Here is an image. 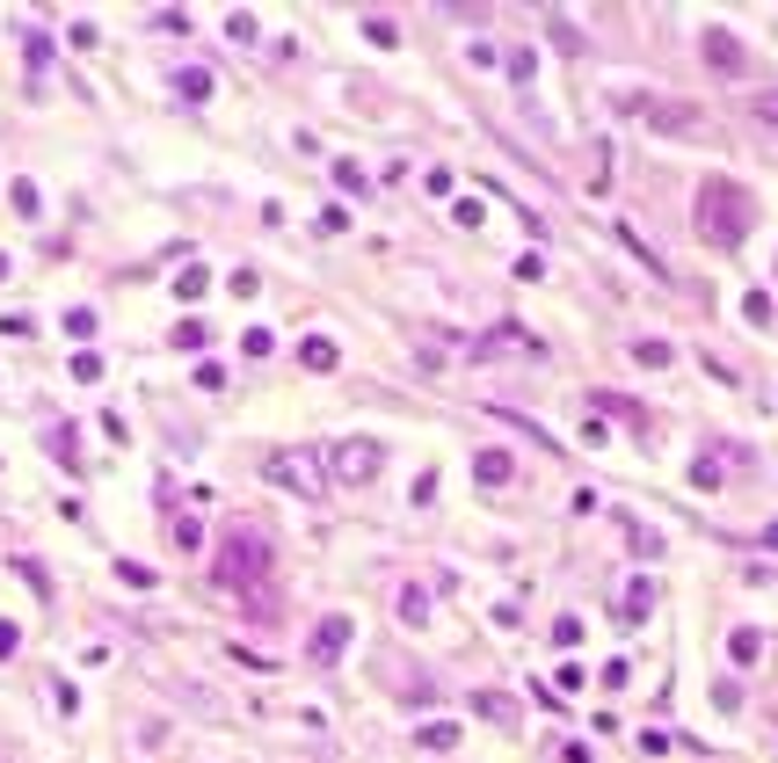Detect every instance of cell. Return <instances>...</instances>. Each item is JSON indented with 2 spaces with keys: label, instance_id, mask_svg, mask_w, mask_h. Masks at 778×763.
I'll return each mask as SVG.
<instances>
[{
  "label": "cell",
  "instance_id": "e0dca14e",
  "mask_svg": "<svg viewBox=\"0 0 778 763\" xmlns=\"http://www.w3.org/2000/svg\"><path fill=\"white\" fill-rule=\"evenodd\" d=\"M204 284H212V269H182V277H175V298H204Z\"/></svg>",
  "mask_w": 778,
  "mask_h": 763
},
{
  "label": "cell",
  "instance_id": "cb8c5ba5",
  "mask_svg": "<svg viewBox=\"0 0 778 763\" xmlns=\"http://www.w3.org/2000/svg\"><path fill=\"white\" fill-rule=\"evenodd\" d=\"M422 611H430V597H422V589H400V619L422 625Z\"/></svg>",
  "mask_w": 778,
  "mask_h": 763
},
{
  "label": "cell",
  "instance_id": "7a4b0ae2",
  "mask_svg": "<svg viewBox=\"0 0 778 763\" xmlns=\"http://www.w3.org/2000/svg\"><path fill=\"white\" fill-rule=\"evenodd\" d=\"M269 574H277V552H269L263 531H226V538H219V589H233V597H263Z\"/></svg>",
  "mask_w": 778,
  "mask_h": 763
},
{
  "label": "cell",
  "instance_id": "5bb4252c",
  "mask_svg": "<svg viewBox=\"0 0 778 763\" xmlns=\"http://www.w3.org/2000/svg\"><path fill=\"white\" fill-rule=\"evenodd\" d=\"M473 713H481V720H495V727H516V705H510V698H495V691H487V698H473Z\"/></svg>",
  "mask_w": 778,
  "mask_h": 763
},
{
  "label": "cell",
  "instance_id": "f1b7e54d",
  "mask_svg": "<svg viewBox=\"0 0 778 763\" xmlns=\"http://www.w3.org/2000/svg\"><path fill=\"white\" fill-rule=\"evenodd\" d=\"M15 647H23V625H0V662H8Z\"/></svg>",
  "mask_w": 778,
  "mask_h": 763
},
{
  "label": "cell",
  "instance_id": "9a60e30c",
  "mask_svg": "<svg viewBox=\"0 0 778 763\" xmlns=\"http://www.w3.org/2000/svg\"><path fill=\"white\" fill-rule=\"evenodd\" d=\"M414 741H422V749H459V727H451V720H430Z\"/></svg>",
  "mask_w": 778,
  "mask_h": 763
},
{
  "label": "cell",
  "instance_id": "3957f363",
  "mask_svg": "<svg viewBox=\"0 0 778 763\" xmlns=\"http://www.w3.org/2000/svg\"><path fill=\"white\" fill-rule=\"evenodd\" d=\"M618 110H626L633 124L662 131V139H713L705 110H699V102H684V96H648V88H626V96H618Z\"/></svg>",
  "mask_w": 778,
  "mask_h": 763
},
{
  "label": "cell",
  "instance_id": "83f0119b",
  "mask_svg": "<svg viewBox=\"0 0 778 763\" xmlns=\"http://www.w3.org/2000/svg\"><path fill=\"white\" fill-rule=\"evenodd\" d=\"M168 531H175V546H182V552H190V546H196V538H204V531H196V517H175V524H168Z\"/></svg>",
  "mask_w": 778,
  "mask_h": 763
},
{
  "label": "cell",
  "instance_id": "52a82bcc",
  "mask_svg": "<svg viewBox=\"0 0 778 763\" xmlns=\"http://www.w3.org/2000/svg\"><path fill=\"white\" fill-rule=\"evenodd\" d=\"M349 633H357V625L342 619V611H328V619L314 625V640H306V662L314 669H328V662H342V647H349Z\"/></svg>",
  "mask_w": 778,
  "mask_h": 763
},
{
  "label": "cell",
  "instance_id": "f546056e",
  "mask_svg": "<svg viewBox=\"0 0 778 763\" xmlns=\"http://www.w3.org/2000/svg\"><path fill=\"white\" fill-rule=\"evenodd\" d=\"M0 277H8V255H0Z\"/></svg>",
  "mask_w": 778,
  "mask_h": 763
},
{
  "label": "cell",
  "instance_id": "4316f807",
  "mask_svg": "<svg viewBox=\"0 0 778 763\" xmlns=\"http://www.w3.org/2000/svg\"><path fill=\"white\" fill-rule=\"evenodd\" d=\"M742 313H750L756 328H771V298H764V291H750V298H742Z\"/></svg>",
  "mask_w": 778,
  "mask_h": 763
},
{
  "label": "cell",
  "instance_id": "8fae6325",
  "mask_svg": "<svg viewBox=\"0 0 778 763\" xmlns=\"http://www.w3.org/2000/svg\"><path fill=\"white\" fill-rule=\"evenodd\" d=\"M298 364H306V371H335V364H342V349L328 342V334H314V342H298Z\"/></svg>",
  "mask_w": 778,
  "mask_h": 763
},
{
  "label": "cell",
  "instance_id": "4fadbf2b",
  "mask_svg": "<svg viewBox=\"0 0 778 763\" xmlns=\"http://www.w3.org/2000/svg\"><path fill=\"white\" fill-rule=\"evenodd\" d=\"M618 240H626L633 255H640V263H648V277H669V269H662V255H655V247H648V240H640V233H633L626 218H618Z\"/></svg>",
  "mask_w": 778,
  "mask_h": 763
},
{
  "label": "cell",
  "instance_id": "8992f818",
  "mask_svg": "<svg viewBox=\"0 0 778 763\" xmlns=\"http://www.w3.org/2000/svg\"><path fill=\"white\" fill-rule=\"evenodd\" d=\"M473 357H546V342H538V334H524L516 320H502L495 334H481V342H473Z\"/></svg>",
  "mask_w": 778,
  "mask_h": 763
},
{
  "label": "cell",
  "instance_id": "ffe728a7",
  "mask_svg": "<svg viewBox=\"0 0 778 763\" xmlns=\"http://www.w3.org/2000/svg\"><path fill=\"white\" fill-rule=\"evenodd\" d=\"M241 349H247V357H269V349H277V328H247Z\"/></svg>",
  "mask_w": 778,
  "mask_h": 763
},
{
  "label": "cell",
  "instance_id": "ac0fdd59",
  "mask_svg": "<svg viewBox=\"0 0 778 763\" xmlns=\"http://www.w3.org/2000/svg\"><path fill=\"white\" fill-rule=\"evenodd\" d=\"M750 117H756V124H771V131H778V88H764V96H750Z\"/></svg>",
  "mask_w": 778,
  "mask_h": 763
},
{
  "label": "cell",
  "instance_id": "6da1fadb",
  "mask_svg": "<svg viewBox=\"0 0 778 763\" xmlns=\"http://www.w3.org/2000/svg\"><path fill=\"white\" fill-rule=\"evenodd\" d=\"M750 218H756V196L735 182V175H705L699 182V233L713 247H742L750 240Z\"/></svg>",
  "mask_w": 778,
  "mask_h": 763
},
{
  "label": "cell",
  "instance_id": "d6986e66",
  "mask_svg": "<svg viewBox=\"0 0 778 763\" xmlns=\"http://www.w3.org/2000/svg\"><path fill=\"white\" fill-rule=\"evenodd\" d=\"M226 37H233V44H255V15L233 8V15H226Z\"/></svg>",
  "mask_w": 778,
  "mask_h": 763
},
{
  "label": "cell",
  "instance_id": "44dd1931",
  "mask_svg": "<svg viewBox=\"0 0 778 763\" xmlns=\"http://www.w3.org/2000/svg\"><path fill=\"white\" fill-rule=\"evenodd\" d=\"M365 37H371V44H379V51H393V44H400V37H393V23H386V15H365Z\"/></svg>",
  "mask_w": 778,
  "mask_h": 763
},
{
  "label": "cell",
  "instance_id": "d4e9b609",
  "mask_svg": "<svg viewBox=\"0 0 778 763\" xmlns=\"http://www.w3.org/2000/svg\"><path fill=\"white\" fill-rule=\"evenodd\" d=\"M74 379H80V385L102 379V357H95V349H80V357H74Z\"/></svg>",
  "mask_w": 778,
  "mask_h": 763
},
{
  "label": "cell",
  "instance_id": "603a6c76",
  "mask_svg": "<svg viewBox=\"0 0 778 763\" xmlns=\"http://www.w3.org/2000/svg\"><path fill=\"white\" fill-rule=\"evenodd\" d=\"M175 342H182V349H204V342H212V328H204V320H182V328H175Z\"/></svg>",
  "mask_w": 778,
  "mask_h": 763
},
{
  "label": "cell",
  "instance_id": "2e32d148",
  "mask_svg": "<svg viewBox=\"0 0 778 763\" xmlns=\"http://www.w3.org/2000/svg\"><path fill=\"white\" fill-rule=\"evenodd\" d=\"M728 654H735V662H756V654H764V640H756L750 625H735V633H728Z\"/></svg>",
  "mask_w": 778,
  "mask_h": 763
},
{
  "label": "cell",
  "instance_id": "ba28073f",
  "mask_svg": "<svg viewBox=\"0 0 778 763\" xmlns=\"http://www.w3.org/2000/svg\"><path fill=\"white\" fill-rule=\"evenodd\" d=\"M699 59L713 73H750V51H742V37H735V29H705L699 37Z\"/></svg>",
  "mask_w": 778,
  "mask_h": 763
},
{
  "label": "cell",
  "instance_id": "484cf974",
  "mask_svg": "<svg viewBox=\"0 0 778 763\" xmlns=\"http://www.w3.org/2000/svg\"><path fill=\"white\" fill-rule=\"evenodd\" d=\"M44 444H51V458H66V466H74V422H66V430H51Z\"/></svg>",
  "mask_w": 778,
  "mask_h": 763
},
{
  "label": "cell",
  "instance_id": "9c48e42d",
  "mask_svg": "<svg viewBox=\"0 0 778 763\" xmlns=\"http://www.w3.org/2000/svg\"><path fill=\"white\" fill-rule=\"evenodd\" d=\"M618 611H626V625H648V611H655V582H648V574H633L626 597H618Z\"/></svg>",
  "mask_w": 778,
  "mask_h": 763
},
{
  "label": "cell",
  "instance_id": "5b68a950",
  "mask_svg": "<svg viewBox=\"0 0 778 763\" xmlns=\"http://www.w3.org/2000/svg\"><path fill=\"white\" fill-rule=\"evenodd\" d=\"M263 473L277 480V487H292L298 501H320V473H314V458H292V452H269V458H263Z\"/></svg>",
  "mask_w": 778,
  "mask_h": 763
},
{
  "label": "cell",
  "instance_id": "277c9868",
  "mask_svg": "<svg viewBox=\"0 0 778 763\" xmlns=\"http://www.w3.org/2000/svg\"><path fill=\"white\" fill-rule=\"evenodd\" d=\"M328 473H335L342 487L379 480V444H371V436H342V444H328Z\"/></svg>",
  "mask_w": 778,
  "mask_h": 763
},
{
  "label": "cell",
  "instance_id": "30bf717a",
  "mask_svg": "<svg viewBox=\"0 0 778 763\" xmlns=\"http://www.w3.org/2000/svg\"><path fill=\"white\" fill-rule=\"evenodd\" d=\"M473 473H481V487H510V480H516V458H510V452H481V458H473Z\"/></svg>",
  "mask_w": 778,
  "mask_h": 763
},
{
  "label": "cell",
  "instance_id": "7402d4cb",
  "mask_svg": "<svg viewBox=\"0 0 778 763\" xmlns=\"http://www.w3.org/2000/svg\"><path fill=\"white\" fill-rule=\"evenodd\" d=\"M226 291H233V298H255V291H263V277H255V269H233V277H226Z\"/></svg>",
  "mask_w": 778,
  "mask_h": 763
},
{
  "label": "cell",
  "instance_id": "7c38bea8",
  "mask_svg": "<svg viewBox=\"0 0 778 763\" xmlns=\"http://www.w3.org/2000/svg\"><path fill=\"white\" fill-rule=\"evenodd\" d=\"M175 96L204 102V96H212V73H204V66H175Z\"/></svg>",
  "mask_w": 778,
  "mask_h": 763
}]
</instances>
